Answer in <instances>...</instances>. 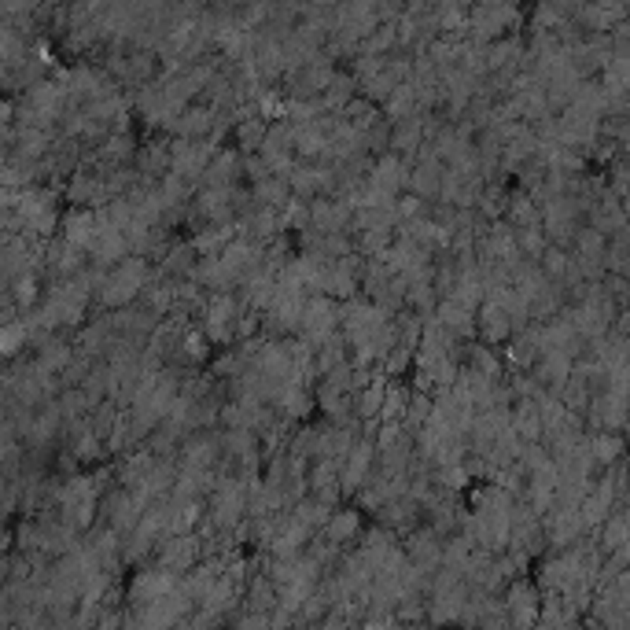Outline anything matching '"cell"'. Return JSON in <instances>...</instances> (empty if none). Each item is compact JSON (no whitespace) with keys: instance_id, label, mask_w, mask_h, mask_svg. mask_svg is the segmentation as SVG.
<instances>
[{"instance_id":"6da1fadb","label":"cell","mask_w":630,"mask_h":630,"mask_svg":"<svg viewBox=\"0 0 630 630\" xmlns=\"http://www.w3.org/2000/svg\"><path fill=\"white\" fill-rule=\"evenodd\" d=\"M590 450H593V457L601 461V464H608V461H616V457H619L623 443H619V439H612V435H601V439H593V443H590Z\"/></svg>"},{"instance_id":"3957f363","label":"cell","mask_w":630,"mask_h":630,"mask_svg":"<svg viewBox=\"0 0 630 630\" xmlns=\"http://www.w3.org/2000/svg\"><path fill=\"white\" fill-rule=\"evenodd\" d=\"M380 406H383V387H380V383H373L369 391L358 395V413H369V416H373V413H380Z\"/></svg>"},{"instance_id":"7a4b0ae2","label":"cell","mask_w":630,"mask_h":630,"mask_svg":"<svg viewBox=\"0 0 630 630\" xmlns=\"http://www.w3.org/2000/svg\"><path fill=\"white\" fill-rule=\"evenodd\" d=\"M354 531H358V516L354 512H343V516H335V520L328 524V535L335 538V542H343V538H350Z\"/></svg>"}]
</instances>
